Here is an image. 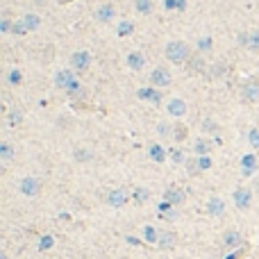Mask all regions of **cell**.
Instances as JSON below:
<instances>
[{"label": "cell", "instance_id": "obj_36", "mask_svg": "<svg viewBox=\"0 0 259 259\" xmlns=\"http://www.w3.org/2000/svg\"><path fill=\"white\" fill-rule=\"evenodd\" d=\"M9 82H12V84H18V82H21V73L14 71L12 75H9Z\"/></svg>", "mask_w": 259, "mask_h": 259}, {"label": "cell", "instance_id": "obj_34", "mask_svg": "<svg viewBox=\"0 0 259 259\" xmlns=\"http://www.w3.org/2000/svg\"><path fill=\"white\" fill-rule=\"evenodd\" d=\"M157 130H159V134H171V125L168 123H162Z\"/></svg>", "mask_w": 259, "mask_h": 259}, {"label": "cell", "instance_id": "obj_31", "mask_svg": "<svg viewBox=\"0 0 259 259\" xmlns=\"http://www.w3.org/2000/svg\"><path fill=\"white\" fill-rule=\"evenodd\" d=\"M12 30H14V34H25V32H28V28H25V23H16Z\"/></svg>", "mask_w": 259, "mask_h": 259}, {"label": "cell", "instance_id": "obj_29", "mask_svg": "<svg viewBox=\"0 0 259 259\" xmlns=\"http://www.w3.org/2000/svg\"><path fill=\"white\" fill-rule=\"evenodd\" d=\"M141 98H148V100H155V102L159 100V96L155 91H141Z\"/></svg>", "mask_w": 259, "mask_h": 259}, {"label": "cell", "instance_id": "obj_15", "mask_svg": "<svg viewBox=\"0 0 259 259\" xmlns=\"http://www.w3.org/2000/svg\"><path fill=\"white\" fill-rule=\"evenodd\" d=\"M157 243H159V248H173L175 246V234L173 232H162Z\"/></svg>", "mask_w": 259, "mask_h": 259}, {"label": "cell", "instance_id": "obj_23", "mask_svg": "<svg viewBox=\"0 0 259 259\" xmlns=\"http://www.w3.org/2000/svg\"><path fill=\"white\" fill-rule=\"evenodd\" d=\"M248 48H250V50H259V32L248 34Z\"/></svg>", "mask_w": 259, "mask_h": 259}, {"label": "cell", "instance_id": "obj_27", "mask_svg": "<svg viewBox=\"0 0 259 259\" xmlns=\"http://www.w3.org/2000/svg\"><path fill=\"white\" fill-rule=\"evenodd\" d=\"M207 150H209V141H198L195 143V153L198 155H205Z\"/></svg>", "mask_w": 259, "mask_h": 259}, {"label": "cell", "instance_id": "obj_18", "mask_svg": "<svg viewBox=\"0 0 259 259\" xmlns=\"http://www.w3.org/2000/svg\"><path fill=\"white\" fill-rule=\"evenodd\" d=\"M134 32V23H130V21H123V23L118 25V36H130Z\"/></svg>", "mask_w": 259, "mask_h": 259}, {"label": "cell", "instance_id": "obj_11", "mask_svg": "<svg viewBox=\"0 0 259 259\" xmlns=\"http://www.w3.org/2000/svg\"><path fill=\"white\" fill-rule=\"evenodd\" d=\"M164 200H166V202H171V205H180V202L184 200L182 189H175V187L166 189V191H164Z\"/></svg>", "mask_w": 259, "mask_h": 259}, {"label": "cell", "instance_id": "obj_14", "mask_svg": "<svg viewBox=\"0 0 259 259\" xmlns=\"http://www.w3.org/2000/svg\"><path fill=\"white\" fill-rule=\"evenodd\" d=\"M223 243L227 248H236L239 243H241V234L239 232H234V230H230V232H225V236H223Z\"/></svg>", "mask_w": 259, "mask_h": 259}, {"label": "cell", "instance_id": "obj_7", "mask_svg": "<svg viewBox=\"0 0 259 259\" xmlns=\"http://www.w3.org/2000/svg\"><path fill=\"white\" fill-rule=\"evenodd\" d=\"M128 191L125 189H114V191H109V195H107V202L112 207H123L125 202H128Z\"/></svg>", "mask_w": 259, "mask_h": 259}, {"label": "cell", "instance_id": "obj_3", "mask_svg": "<svg viewBox=\"0 0 259 259\" xmlns=\"http://www.w3.org/2000/svg\"><path fill=\"white\" fill-rule=\"evenodd\" d=\"M234 205H236V209H248V207L253 205V191L250 189H246V187H239L234 191Z\"/></svg>", "mask_w": 259, "mask_h": 259}, {"label": "cell", "instance_id": "obj_30", "mask_svg": "<svg viewBox=\"0 0 259 259\" xmlns=\"http://www.w3.org/2000/svg\"><path fill=\"white\" fill-rule=\"evenodd\" d=\"M50 246H53V236H43V239H41V246H39V248H41V250H48Z\"/></svg>", "mask_w": 259, "mask_h": 259}, {"label": "cell", "instance_id": "obj_16", "mask_svg": "<svg viewBox=\"0 0 259 259\" xmlns=\"http://www.w3.org/2000/svg\"><path fill=\"white\" fill-rule=\"evenodd\" d=\"M150 157H153L155 162H159V164H162V162H164V159H166L164 148H162V146H157V143H155V146L150 148Z\"/></svg>", "mask_w": 259, "mask_h": 259}, {"label": "cell", "instance_id": "obj_1", "mask_svg": "<svg viewBox=\"0 0 259 259\" xmlns=\"http://www.w3.org/2000/svg\"><path fill=\"white\" fill-rule=\"evenodd\" d=\"M164 53H166V59H168V62H173V64H184V62H189V57H191V48L184 41H171L166 46Z\"/></svg>", "mask_w": 259, "mask_h": 259}, {"label": "cell", "instance_id": "obj_20", "mask_svg": "<svg viewBox=\"0 0 259 259\" xmlns=\"http://www.w3.org/2000/svg\"><path fill=\"white\" fill-rule=\"evenodd\" d=\"M136 9L141 14H150L153 12V0H136Z\"/></svg>", "mask_w": 259, "mask_h": 259}, {"label": "cell", "instance_id": "obj_17", "mask_svg": "<svg viewBox=\"0 0 259 259\" xmlns=\"http://www.w3.org/2000/svg\"><path fill=\"white\" fill-rule=\"evenodd\" d=\"M255 166H257V159H255L253 155H246V157H243V173H246V175H250Z\"/></svg>", "mask_w": 259, "mask_h": 259}, {"label": "cell", "instance_id": "obj_32", "mask_svg": "<svg viewBox=\"0 0 259 259\" xmlns=\"http://www.w3.org/2000/svg\"><path fill=\"white\" fill-rule=\"evenodd\" d=\"M184 136H187V128H175V139L177 141H182Z\"/></svg>", "mask_w": 259, "mask_h": 259}, {"label": "cell", "instance_id": "obj_2", "mask_svg": "<svg viewBox=\"0 0 259 259\" xmlns=\"http://www.w3.org/2000/svg\"><path fill=\"white\" fill-rule=\"evenodd\" d=\"M18 189H21V194L28 195V198H34L39 191H41V182L36 180V177H23L21 180V184H18Z\"/></svg>", "mask_w": 259, "mask_h": 259}, {"label": "cell", "instance_id": "obj_37", "mask_svg": "<svg viewBox=\"0 0 259 259\" xmlns=\"http://www.w3.org/2000/svg\"><path fill=\"white\" fill-rule=\"evenodd\" d=\"M173 159H175L177 164H180V162H184V155L180 153V150H173Z\"/></svg>", "mask_w": 259, "mask_h": 259}, {"label": "cell", "instance_id": "obj_10", "mask_svg": "<svg viewBox=\"0 0 259 259\" xmlns=\"http://www.w3.org/2000/svg\"><path fill=\"white\" fill-rule=\"evenodd\" d=\"M114 16H116L114 5H100V7H98V12H96V18H98L100 23H109Z\"/></svg>", "mask_w": 259, "mask_h": 259}, {"label": "cell", "instance_id": "obj_8", "mask_svg": "<svg viewBox=\"0 0 259 259\" xmlns=\"http://www.w3.org/2000/svg\"><path fill=\"white\" fill-rule=\"evenodd\" d=\"M207 212H209V216H223V214H225L223 198H218V195L209 198V202H207Z\"/></svg>", "mask_w": 259, "mask_h": 259}, {"label": "cell", "instance_id": "obj_5", "mask_svg": "<svg viewBox=\"0 0 259 259\" xmlns=\"http://www.w3.org/2000/svg\"><path fill=\"white\" fill-rule=\"evenodd\" d=\"M71 64H73V68H75V71H87L89 68V64H91V55L87 53V50H80V53H75L71 57Z\"/></svg>", "mask_w": 259, "mask_h": 259}, {"label": "cell", "instance_id": "obj_28", "mask_svg": "<svg viewBox=\"0 0 259 259\" xmlns=\"http://www.w3.org/2000/svg\"><path fill=\"white\" fill-rule=\"evenodd\" d=\"M75 157H77V162H89V159L94 157L91 153H87V150H77L75 153Z\"/></svg>", "mask_w": 259, "mask_h": 259}, {"label": "cell", "instance_id": "obj_22", "mask_svg": "<svg viewBox=\"0 0 259 259\" xmlns=\"http://www.w3.org/2000/svg\"><path fill=\"white\" fill-rule=\"evenodd\" d=\"M12 155H14V150H12V146H9V143H2V146H0V157L5 159V162H9V159H12Z\"/></svg>", "mask_w": 259, "mask_h": 259}, {"label": "cell", "instance_id": "obj_13", "mask_svg": "<svg viewBox=\"0 0 259 259\" xmlns=\"http://www.w3.org/2000/svg\"><path fill=\"white\" fill-rule=\"evenodd\" d=\"M243 96H246V100H259V82H248L246 89H243Z\"/></svg>", "mask_w": 259, "mask_h": 259}, {"label": "cell", "instance_id": "obj_19", "mask_svg": "<svg viewBox=\"0 0 259 259\" xmlns=\"http://www.w3.org/2000/svg\"><path fill=\"white\" fill-rule=\"evenodd\" d=\"M21 121H23V114L18 112V109H12L9 118H7V125H9V128H16V125L21 123Z\"/></svg>", "mask_w": 259, "mask_h": 259}, {"label": "cell", "instance_id": "obj_25", "mask_svg": "<svg viewBox=\"0 0 259 259\" xmlns=\"http://www.w3.org/2000/svg\"><path fill=\"white\" fill-rule=\"evenodd\" d=\"M248 141H250V146H253V148H259V128L250 130V134H248Z\"/></svg>", "mask_w": 259, "mask_h": 259}, {"label": "cell", "instance_id": "obj_33", "mask_svg": "<svg viewBox=\"0 0 259 259\" xmlns=\"http://www.w3.org/2000/svg\"><path fill=\"white\" fill-rule=\"evenodd\" d=\"M198 166H200V171H202V168H209L212 162H209V157H200V159H198Z\"/></svg>", "mask_w": 259, "mask_h": 259}, {"label": "cell", "instance_id": "obj_6", "mask_svg": "<svg viewBox=\"0 0 259 259\" xmlns=\"http://www.w3.org/2000/svg\"><path fill=\"white\" fill-rule=\"evenodd\" d=\"M55 82H57L59 89H77V82L73 80V71H59L57 77H55Z\"/></svg>", "mask_w": 259, "mask_h": 259}, {"label": "cell", "instance_id": "obj_35", "mask_svg": "<svg viewBox=\"0 0 259 259\" xmlns=\"http://www.w3.org/2000/svg\"><path fill=\"white\" fill-rule=\"evenodd\" d=\"M202 128L207 130V132H216V123H214V121H205V125H202Z\"/></svg>", "mask_w": 259, "mask_h": 259}, {"label": "cell", "instance_id": "obj_24", "mask_svg": "<svg viewBox=\"0 0 259 259\" xmlns=\"http://www.w3.org/2000/svg\"><path fill=\"white\" fill-rule=\"evenodd\" d=\"M143 236H146V239H148V241H150V243L159 241L157 232H155V227H150V225H148V227H143Z\"/></svg>", "mask_w": 259, "mask_h": 259}, {"label": "cell", "instance_id": "obj_21", "mask_svg": "<svg viewBox=\"0 0 259 259\" xmlns=\"http://www.w3.org/2000/svg\"><path fill=\"white\" fill-rule=\"evenodd\" d=\"M23 23H25V28L28 30H34V28H39L41 21H39V16H34V14H28V16L23 18Z\"/></svg>", "mask_w": 259, "mask_h": 259}, {"label": "cell", "instance_id": "obj_12", "mask_svg": "<svg viewBox=\"0 0 259 259\" xmlns=\"http://www.w3.org/2000/svg\"><path fill=\"white\" fill-rule=\"evenodd\" d=\"M184 112H187V102L184 100L173 98V100L168 102V114H171V116H184Z\"/></svg>", "mask_w": 259, "mask_h": 259}, {"label": "cell", "instance_id": "obj_9", "mask_svg": "<svg viewBox=\"0 0 259 259\" xmlns=\"http://www.w3.org/2000/svg\"><path fill=\"white\" fill-rule=\"evenodd\" d=\"M128 66L132 68V71H141V68H146V55L143 53H130L128 55Z\"/></svg>", "mask_w": 259, "mask_h": 259}, {"label": "cell", "instance_id": "obj_4", "mask_svg": "<svg viewBox=\"0 0 259 259\" xmlns=\"http://www.w3.org/2000/svg\"><path fill=\"white\" fill-rule=\"evenodd\" d=\"M150 80H153L155 87H168V84L173 82V75L168 68H164V66H157L153 71V75H150Z\"/></svg>", "mask_w": 259, "mask_h": 259}, {"label": "cell", "instance_id": "obj_26", "mask_svg": "<svg viewBox=\"0 0 259 259\" xmlns=\"http://www.w3.org/2000/svg\"><path fill=\"white\" fill-rule=\"evenodd\" d=\"M148 198H150L148 189H136V191H134V200H136V202H146Z\"/></svg>", "mask_w": 259, "mask_h": 259}]
</instances>
